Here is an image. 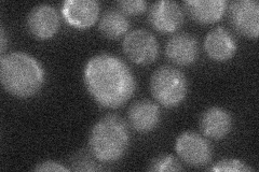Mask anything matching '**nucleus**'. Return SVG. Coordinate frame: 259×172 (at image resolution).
Segmentation results:
<instances>
[{
	"instance_id": "39448f33",
	"label": "nucleus",
	"mask_w": 259,
	"mask_h": 172,
	"mask_svg": "<svg viewBox=\"0 0 259 172\" xmlns=\"http://www.w3.org/2000/svg\"><path fill=\"white\" fill-rule=\"evenodd\" d=\"M122 48L130 61L143 66L155 62L160 51L156 36L145 28L128 31L123 39Z\"/></svg>"
},
{
	"instance_id": "412c9836",
	"label": "nucleus",
	"mask_w": 259,
	"mask_h": 172,
	"mask_svg": "<svg viewBox=\"0 0 259 172\" xmlns=\"http://www.w3.org/2000/svg\"><path fill=\"white\" fill-rule=\"evenodd\" d=\"M35 171H68L70 169L64 167L60 162L54 160H46L39 162L36 167H34Z\"/></svg>"
},
{
	"instance_id": "1a4fd4ad",
	"label": "nucleus",
	"mask_w": 259,
	"mask_h": 172,
	"mask_svg": "<svg viewBox=\"0 0 259 172\" xmlns=\"http://www.w3.org/2000/svg\"><path fill=\"white\" fill-rule=\"evenodd\" d=\"M61 19L58 10L48 4H40L32 8L27 16V28L38 39L52 38L60 28Z\"/></svg>"
},
{
	"instance_id": "ddd939ff",
	"label": "nucleus",
	"mask_w": 259,
	"mask_h": 172,
	"mask_svg": "<svg viewBox=\"0 0 259 172\" xmlns=\"http://www.w3.org/2000/svg\"><path fill=\"white\" fill-rule=\"evenodd\" d=\"M204 50L210 60L227 62L237 52V41L229 30L216 27L210 30L204 38Z\"/></svg>"
},
{
	"instance_id": "9d476101",
	"label": "nucleus",
	"mask_w": 259,
	"mask_h": 172,
	"mask_svg": "<svg viewBox=\"0 0 259 172\" xmlns=\"http://www.w3.org/2000/svg\"><path fill=\"white\" fill-rule=\"evenodd\" d=\"M101 6L96 0H66L62 14L70 26L84 29L91 27L99 19Z\"/></svg>"
},
{
	"instance_id": "4468645a",
	"label": "nucleus",
	"mask_w": 259,
	"mask_h": 172,
	"mask_svg": "<svg viewBox=\"0 0 259 172\" xmlns=\"http://www.w3.org/2000/svg\"><path fill=\"white\" fill-rule=\"evenodd\" d=\"M200 128L205 137L221 140L230 133L232 118L226 109L221 106H210L202 113Z\"/></svg>"
},
{
	"instance_id": "f257e3e1",
	"label": "nucleus",
	"mask_w": 259,
	"mask_h": 172,
	"mask_svg": "<svg viewBox=\"0 0 259 172\" xmlns=\"http://www.w3.org/2000/svg\"><path fill=\"white\" fill-rule=\"evenodd\" d=\"M83 80L93 99L108 109L126 103L136 89L131 68L120 57L108 53L96 54L87 62Z\"/></svg>"
},
{
	"instance_id": "0eeeda50",
	"label": "nucleus",
	"mask_w": 259,
	"mask_h": 172,
	"mask_svg": "<svg viewBox=\"0 0 259 172\" xmlns=\"http://www.w3.org/2000/svg\"><path fill=\"white\" fill-rule=\"evenodd\" d=\"M228 18L239 34L256 39L259 34V3L257 0H236L228 5Z\"/></svg>"
},
{
	"instance_id": "f8f14e48",
	"label": "nucleus",
	"mask_w": 259,
	"mask_h": 172,
	"mask_svg": "<svg viewBox=\"0 0 259 172\" xmlns=\"http://www.w3.org/2000/svg\"><path fill=\"white\" fill-rule=\"evenodd\" d=\"M161 120L159 105L148 99L135 101L127 112L128 124L136 132L147 134L156 129Z\"/></svg>"
},
{
	"instance_id": "dca6fc26",
	"label": "nucleus",
	"mask_w": 259,
	"mask_h": 172,
	"mask_svg": "<svg viewBox=\"0 0 259 172\" xmlns=\"http://www.w3.org/2000/svg\"><path fill=\"white\" fill-rule=\"evenodd\" d=\"M99 28L104 37L108 39H118L127 34L130 22L126 15L119 9H108L102 14Z\"/></svg>"
},
{
	"instance_id": "f3484780",
	"label": "nucleus",
	"mask_w": 259,
	"mask_h": 172,
	"mask_svg": "<svg viewBox=\"0 0 259 172\" xmlns=\"http://www.w3.org/2000/svg\"><path fill=\"white\" fill-rule=\"evenodd\" d=\"M181 161L169 154H162L155 157L149 163L148 170L152 172H171L183 170Z\"/></svg>"
},
{
	"instance_id": "20e7f679",
	"label": "nucleus",
	"mask_w": 259,
	"mask_h": 172,
	"mask_svg": "<svg viewBox=\"0 0 259 172\" xmlns=\"http://www.w3.org/2000/svg\"><path fill=\"white\" fill-rule=\"evenodd\" d=\"M188 82L185 73L172 66H161L152 73L150 92L156 101L165 108H175L186 98Z\"/></svg>"
},
{
	"instance_id": "6e6552de",
	"label": "nucleus",
	"mask_w": 259,
	"mask_h": 172,
	"mask_svg": "<svg viewBox=\"0 0 259 172\" xmlns=\"http://www.w3.org/2000/svg\"><path fill=\"white\" fill-rule=\"evenodd\" d=\"M148 20L156 30L171 34L183 25L184 11L182 6L173 0H160L149 8Z\"/></svg>"
},
{
	"instance_id": "9b49d317",
	"label": "nucleus",
	"mask_w": 259,
	"mask_h": 172,
	"mask_svg": "<svg viewBox=\"0 0 259 172\" xmlns=\"http://www.w3.org/2000/svg\"><path fill=\"white\" fill-rule=\"evenodd\" d=\"M165 54L172 63L180 66H188L198 59V41L188 32H178L167 40Z\"/></svg>"
},
{
	"instance_id": "2eb2a0df",
	"label": "nucleus",
	"mask_w": 259,
	"mask_h": 172,
	"mask_svg": "<svg viewBox=\"0 0 259 172\" xmlns=\"http://www.w3.org/2000/svg\"><path fill=\"white\" fill-rule=\"evenodd\" d=\"M184 7L193 21L200 24H213L223 18L228 3L226 0H187Z\"/></svg>"
},
{
	"instance_id": "aec40b11",
	"label": "nucleus",
	"mask_w": 259,
	"mask_h": 172,
	"mask_svg": "<svg viewBox=\"0 0 259 172\" xmlns=\"http://www.w3.org/2000/svg\"><path fill=\"white\" fill-rule=\"evenodd\" d=\"M72 165H74V167H72L70 170H74V171H94V170L102 169L88 156V154H83L82 156H81L80 154H78L77 156H75L74 163H72Z\"/></svg>"
},
{
	"instance_id": "4be33fe9",
	"label": "nucleus",
	"mask_w": 259,
	"mask_h": 172,
	"mask_svg": "<svg viewBox=\"0 0 259 172\" xmlns=\"http://www.w3.org/2000/svg\"><path fill=\"white\" fill-rule=\"evenodd\" d=\"M8 43V40H7V35H6V31L4 26L0 27V51L4 54L5 50H6V46Z\"/></svg>"
},
{
	"instance_id": "423d86ee",
	"label": "nucleus",
	"mask_w": 259,
	"mask_h": 172,
	"mask_svg": "<svg viewBox=\"0 0 259 172\" xmlns=\"http://www.w3.org/2000/svg\"><path fill=\"white\" fill-rule=\"evenodd\" d=\"M175 150L185 163L194 168L208 165L213 157L209 142L204 137L194 132H185L178 136Z\"/></svg>"
},
{
	"instance_id": "7ed1b4c3",
	"label": "nucleus",
	"mask_w": 259,
	"mask_h": 172,
	"mask_svg": "<svg viewBox=\"0 0 259 172\" xmlns=\"http://www.w3.org/2000/svg\"><path fill=\"white\" fill-rule=\"evenodd\" d=\"M130 144L125 122L117 116H107L95 123L89 136L93 156L101 162H113L124 156Z\"/></svg>"
},
{
	"instance_id": "6ab92c4d",
	"label": "nucleus",
	"mask_w": 259,
	"mask_h": 172,
	"mask_svg": "<svg viewBox=\"0 0 259 172\" xmlns=\"http://www.w3.org/2000/svg\"><path fill=\"white\" fill-rule=\"evenodd\" d=\"M117 6L125 15H139L147 10V3L144 0H121Z\"/></svg>"
},
{
	"instance_id": "a211bd4d",
	"label": "nucleus",
	"mask_w": 259,
	"mask_h": 172,
	"mask_svg": "<svg viewBox=\"0 0 259 172\" xmlns=\"http://www.w3.org/2000/svg\"><path fill=\"white\" fill-rule=\"evenodd\" d=\"M212 171H229V172H247L254 171V168L248 166L244 161L239 159H223L210 168Z\"/></svg>"
},
{
	"instance_id": "f03ea898",
	"label": "nucleus",
	"mask_w": 259,
	"mask_h": 172,
	"mask_svg": "<svg viewBox=\"0 0 259 172\" xmlns=\"http://www.w3.org/2000/svg\"><path fill=\"white\" fill-rule=\"evenodd\" d=\"M0 79L6 91L14 97L29 98L45 84L46 72L37 59L24 52L2 55Z\"/></svg>"
}]
</instances>
